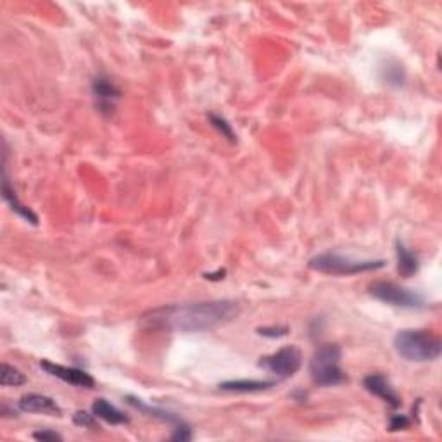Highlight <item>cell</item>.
Segmentation results:
<instances>
[{"mask_svg":"<svg viewBox=\"0 0 442 442\" xmlns=\"http://www.w3.org/2000/svg\"><path fill=\"white\" fill-rule=\"evenodd\" d=\"M92 413L96 415L97 418H100V420L111 423V425H124V423L130 422V418H128L123 411L118 410L116 406H112V404L105 401V399H97V401L92 404Z\"/></svg>","mask_w":442,"mask_h":442,"instance_id":"cell-13","label":"cell"},{"mask_svg":"<svg viewBox=\"0 0 442 442\" xmlns=\"http://www.w3.org/2000/svg\"><path fill=\"white\" fill-rule=\"evenodd\" d=\"M363 387H365L370 394L377 396V398L382 399L384 403H387L391 408L401 406V398H399L398 391L392 387V384L389 382L387 377L380 375V373L366 375L365 379H363Z\"/></svg>","mask_w":442,"mask_h":442,"instance_id":"cell-9","label":"cell"},{"mask_svg":"<svg viewBox=\"0 0 442 442\" xmlns=\"http://www.w3.org/2000/svg\"><path fill=\"white\" fill-rule=\"evenodd\" d=\"M410 418L404 417V415H392L391 423H389V429L391 432H396V430H404L410 427Z\"/></svg>","mask_w":442,"mask_h":442,"instance_id":"cell-20","label":"cell"},{"mask_svg":"<svg viewBox=\"0 0 442 442\" xmlns=\"http://www.w3.org/2000/svg\"><path fill=\"white\" fill-rule=\"evenodd\" d=\"M207 119H209L211 126H213L214 130H216L218 134L221 135V137H225L226 141L232 142V143L237 142V134L233 131L232 124H230L228 121L223 118V116L216 115V112H209V115H207Z\"/></svg>","mask_w":442,"mask_h":442,"instance_id":"cell-16","label":"cell"},{"mask_svg":"<svg viewBox=\"0 0 442 442\" xmlns=\"http://www.w3.org/2000/svg\"><path fill=\"white\" fill-rule=\"evenodd\" d=\"M384 80L392 86H403L406 82V73H404V67L396 60H389L387 67L382 70Z\"/></svg>","mask_w":442,"mask_h":442,"instance_id":"cell-17","label":"cell"},{"mask_svg":"<svg viewBox=\"0 0 442 442\" xmlns=\"http://www.w3.org/2000/svg\"><path fill=\"white\" fill-rule=\"evenodd\" d=\"M2 194H4V199H6V202L9 204L11 209H13L14 213L20 214V216L22 218V220H26L28 223H32V225H39V218H37V214L33 213V211L30 209V207H26L25 204H21V202H20V199H18L16 192H14V190H13V187H11L9 178H7L6 168H4Z\"/></svg>","mask_w":442,"mask_h":442,"instance_id":"cell-11","label":"cell"},{"mask_svg":"<svg viewBox=\"0 0 442 442\" xmlns=\"http://www.w3.org/2000/svg\"><path fill=\"white\" fill-rule=\"evenodd\" d=\"M258 334L263 335V337L280 339L289 334V327H261L258 328Z\"/></svg>","mask_w":442,"mask_h":442,"instance_id":"cell-19","label":"cell"},{"mask_svg":"<svg viewBox=\"0 0 442 442\" xmlns=\"http://www.w3.org/2000/svg\"><path fill=\"white\" fill-rule=\"evenodd\" d=\"M385 266L384 259H353L337 252H323L309 259V268L327 275H358Z\"/></svg>","mask_w":442,"mask_h":442,"instance_id":"cell-4","label":"cell"},{"mask_svg":"<svg viewBox=\"0 0 442 442\" xmlns=\"http://www.w3.org/2000/svg\"><path fill=\"white\" fill-rule=\"evenodd\" d=\"M40 366L48 373V375L56 377V379L63 380V382H66L70 385H74V387L92 389L93 385H96V380L80 368H70V366L56 365V363L45 361V360L40 361Z\"/></svg>","mask_w":442,"mask_h":442,"instance_id":"cell-8","label":"cell"},{"mask_svg":"<svg viewBox=\"0 0 442 442\" xmlns=\"http://www.w3.org/2000/svg\"><path fill=\"white\" fill-rule=\"evenodd\" d=\"M20 410L25 413H41L48 417H60L63 410L52 398L44 394H25L20 399Z\"/></svg>","mask_w":442,"mask_h":442,"instance_id":"cell-10","label":"cell"},{"mask_svg":"<svg viewBox=\"0 0 442 442\" xmlns=\"http://www.w3.org/2000/svg\"><path fill=\"white\" fill-rule=\"evenodd\" d=\"M92 96L96 100L97 111L102 115H112L116 108V102L119 100L121 90L116 86V83L108 78L105 74H99L92 82Z\"/></svg>","mask_w":442,"mask_h":442,"instance_id":"cell-7","label":"cell"},{"mask_svg":"<svg viewBox=\"0 0 442 442\" xmlns=\"http://www.w3.org/2000/svg\"><path fill=\"white\" fill-rule=\"evenodd\" d=\"M394 349L406 361L429 363L441 356L442 342L429 330H401L394 337Z\"/></svg>","mask_w":442,"mask_h":442,"instance_id":"cell-2","label":"cell"},{"mask_svg":"<svg viewBox=\"0 0 442 442\" xmlns=\"http://www.w3.org/2000/svg\"><path fill=\"white\" fill-rule=\"evenodd\" d=\"M190 439H192V432H190V427H188L187 423L176 427L175 432H173V436H171V441H190Z\"/></svg>","mask_w":442,"mask_h":442,"instance_id":"cell-22","label":"cell"},{"mask_svg":"<svg viewBox=\"0 0 442 442\" xmlns=\"http://www.w3.org/2000/svg\"><path fill=\"white\" fill-rule=\"evenodd\" d=\"M370 296L404 309H422L425 308V299L415 290L398 285L392 282H375L370 285Z\"/></svg>","mask_w":442,"mask_h":442,"instance_id":"cell-5","label":"cell"},{"mask_svg":"<svg viewBox=\"0 0 442 442\" xmlns=\"http://www.w3.org/2000/svg\"><path fill=\"white\" fill-rule=\"evenodd\" d=\"M26 382H28V379L22 375L20 370L4 363L2 373H0V384H2V387H20V385H25Z\"/></svg>","mask_w":442,"mask_h":442,"instance_id":"cell-15","label":"cell"},{"mask_svg":"<svg viewBox=\"0 0 442 442\" xmlns=\"http://www.w3.org/2000/svg\"><path fill=\"white\" fill-rule=\"evenodd\" d=\"M275 382L271 380H228V382L220 384V389L225 392H239V394H247V392H263L268 389L275 387Z\"/></svg>","mask_w":442,"mask_h":442,"instance_id":"cell-14","label":"cell"},{"mask_svg":"<svg viewBox=\"0 0 442 442\" xmlns=\"http://www.w3.org/2000/svg\"><path fill=\"white\" fill-rule=\"evenodd\" d=\"M239 315V302L221 299L156 309L152 320L181 334H201L233 322Z\"/></svg>","mask_w":442,"mask_h":442,"instance_id":"cell-1","label":"cell"},{"mask_svg":"<svg viewBox=\"0 0 442 442\" xmlns=\"http://www.w3.org/2000/svg\"><path fill=\"white\" fill-rule=\"evenodd\" d=\"M342 349L337 344H325L318 347L309 361V373L313 382L322 387H334L347 380L346 373L341 368Z\"/></svg>","mask_w":442,"mask_h":442,"instance_id":"cell-3","label":"cell"},{"mask_svg":"<svg viewBox=\"0 0 442 442\" xmlns=\"http://www.w3.org/2000/svg\"><path fill=\"white\" fill-rule=\"evenodd\" d=\"M74 425L83 427V429H96L97 425V417L93 413H86V411H77L73 415Z\"/></svg>","mask_w":442,"mask_h":442,"instance_id":"cell-18","label":"cell"},{"mask_svg":"<svg viewBox=\"0 0 442 442\" xmlns=\"http://www.w3.org/2000/svg\"><path fill=\"white\" fill-rule=\"evenodd\" d=\"M33 439L37 441H51V442H56V441H63V436L58 432H54V430H37L35 434H33Z\"/></svg>","mask_w":442,"mask_h":442,"instance_id":"cell-21","label":"cell"},{"mask_svg":"<svg viewBox=\"0 0 442 442\" xmlns=\"http://www.w3.org/2000/svg\"><path fill=\"white\" fill-rule=\"evenodd\" d=\"M259 368L266 370L271 375L278 377V379H290L299 372L302 365V354L296 346L282 347L277 353L264 356L259 360Z\"/></svg>","mask_w":442,"mask_h":442,"instance_id":"cell-6","label":"cell"},{"mask_svg":"<svg viewBox=\"0 0 442 442\" xmlns=\"http://www.w3.org/2000/svg\"><path fill=\"white\" fill-rule=\"evenodd\" d=\"M396 256H398V270L401 273V277L410 278L413 277L415 273L420 268V259L415 254L413 251L406 247L401 240L396 242Z\"/></svg>","mask_w":442,"mask_h":442,"instance_id":"cell-12","label":"cell"}]
</instances>
